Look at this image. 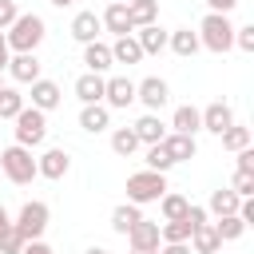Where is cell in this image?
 Returning <instances> with one entry per match:
<instances>
[{
  "mask_svg": "<svg viewBox=\"0 0 254 254\" xmlns=\"http://www.w3.org/2000/svg\"><path fill=\"white\" fill-rule=\"evenodd\" d=\"M238 155V171H250L254 175V147H242V151H234Z\"/></svg>",
  "mask_w": 254,
  "mask_h": 254,
  "instance_id": "cell-40",
  "label": "cell"
},
{
  "mask_svg": "<svg viewBox=\"0 0 254 254\" xmlns=\"http://www.w3.org/2000/svg\"><path fill=\"white\" fill-rule=\"evenodd\" d=\"M24 107V95L16 87H0V119H16Z\"/></svg>",
  "mask_w": 254,
  "mask_h": 254,
  "instance_id": "cell-34",
  "label": "cell"
},
{
  "mask_svg": "<svg viewBox=\"0 0 254 254\" xmlns=\"http://www.w3.org/2000/svg\"><path fill=\"white\" fill-rule=\"evenodd\" d=\"M131 36H135V44L143 48V56H159V52L167 48V32L159 28V20H155V24H143V28H135Z\"/></svg>",
  "mask_w": 254,
  "mask_h": 254,
  "instance_id": "cell-18",
  "label": "cell"
},
{
  "mask_svg": "<svg viewBox=\"0 0 254 254\" xmlns=\"http://www.w3.org/2000/svg\"><path fill=\"white\" fill-rule=\"evenodd\" d=\"M167 131H179V135H198V131H202V115H198V107H190V103L175 107V115H171V127H167Z\"/></svg>",
  "mask_w": 254,
  "mask_h": 254,
  "instance_id": "cell-21",
  "label": "cell"
},
{
  "mask_svg": "<svg viewBox=\"0 0 254 254\" xmlns=\"http://www.w3.org/2000/svg\"><path fill=\"white\" fill-rule=\"evenodd\" d=\"M187 206H190V198H187V194H179V190H171V187L159 194V210H163V218H183V214H187Z\"/></svg>",
  "mask_w": 254,
  "mask_h": 254,
  "instance_id": "cell-30",
  "label": "cell"
},
{
  "mask_svg": "<svg viewBox=\"0 0 254 254\" xmlns=\"http://www.w3.org/2000/svg\"><path fill=\"white\" fill-rule=\"evenodd\" d=\"M127 242H131V246H139V250H159V222L139 218V222L127 230Z\"/></svg>",
  "mask_w": 254,
  "mask_h": 254,
  "instance_id": "cell-22",
  "label": "cell"
},
{
  "mask_svg": "<svg viewBox=\"0 0 254 254\" xmlns=\"http://www.w3.org/2000/svg\"><path fill=\"white\" fill-rule=\"evenodd\" d=\"M0 179H4V171H0Z\"/></svg>",
  "mask_w": 254,
  "mask_h": 254,
  "instance_id": "cell-52",
  "label": "cell"
},
{
  "mask_svg": "<svg viewBox=\"0 0 254 254\" xmlns=\"http://www.w3.org/2000/svg\"><path fill=\"white\" fill-rule=\"evenodd\" d=\"M187 246H190L194 254H214V250H222V242H218V234H214V222H198V226L190 230Z\"/></svg>",
  "mask_w": 254,
  "mask_h": 254,
  "instance_id": "cell-23",
  "label": "cell"
},
{
  "mask_svg": "<svg viewBox=\"0 0 254 254\" xmlns=\"http://www.w3.org/2000/svg\"><path fill=\"white\" fill-rule=\"evenodd\" d=\"M198 115H202V131H210V135H222V131L234 123V107H230L226 99H214V103H206Z\"/></svg>",
  "mask_w": 254,
  "mask_h": 254,
  "instance_id": "cell-11",
  "label": "cell"
},
{
  "mask_svg": "<svg viewBox=\"0 0 254 254\" xmlns=\"http://www.w3.org/2000/svg\"><path fill=\"white\" fill-rule=\"evenodd\" d=\"M4 230H12V214L0 206V234H4Z\"/></svg>",
  "mask_w": 254,
  "mask_h": 254,
  "instance_id": "cell-45",
  "label": "cell"
},
{
  "mask_svg": "<svg viewBox=\"0 0 254 254\" xmlns=\"http://www.w3.org/2000/svg\"><path fill=\"white\" fill-rule=\"evenodd\" d=\"M52 4H56V8H67V4H75V0H52Z\"/></svg>",
  "mask_w": 254,
  "mask_h": 254,
  "instance_id": "cell-49",
  "label": "cell"
},
{
  "mask_svg": "<svg viewBox=\"0 0 254 254\" xmlns=\"http://www.w3.org/2000/svg\"><path fill=\"white\" fill-rule=\"evenodd\" d=\"M131 254H159V250H139V246H131Z\"/></svg>",
  "mask_w": 254,
  "mask_h": 254,
  "instance_id": "cell-48",
  "label": "cell"
},
{
  "mask_svg": "<svg viewBox=\"0 0 254 254\" xmlns=\"http://www.w3.org/2000/svg\"><path fill=\"white\" fill-rule=\"evenodd\" d=\"M16 16H20V8H16V0H0V32H4V28H8V24L16 20Z\"/></svg>",
  "mask_w": 254,
  "mask_h": 254,
  "instance_id": "cell-39",
  "label": "cell"
},
{
  "mask_svg": "<svg viewBox=\"0 0 254 254\" xmlns=\"http://www.w3.org/2000/svg\"><path fill=\"white\" fill-rule=\"evenodd\" d=\"M8 56H12V52H0V75H4V67H8Z\"/></svg>",
  "mask_w": 254,
  "mask_h": 254,
  "instance_id": "cell-47",
  "label": "cell"
},
{
  "mask_svg": "<svg viewBox=\"0 0 254 254\" xmlns=\"http://www.w3.org/2000/svg\"><path fill=\"white\" fill-rule=\"evenodd\" d=\"M159 143H163V151H167V159H171V163H187V159H194V155H198V143H194V135L167 131Z\"/></svg>",
  "mask_w": 254,
  "mask_h": 254,
  "instance_id": "cell-13",
  "label": "cell"
},
{
  "mask_svg": "<svg viewBox=\"0 0 254 254\" xmlns=\"http://www.w3.org/2000/svg\"><path fill=\"white\" fill-rule=\"evenodd\" d=\"M139 218H143V206H135V202H119V206L111 210V230H115V234H127Z\"/></svg>",
  "mask_w": 254,
  "mask_h": 254,
  "instance_id": "cell-27",
  "label": "cell"
},
{
  "mask_svg": "<svg viewBox=\"0 0 254 254\" xmlns=\"http://www.w3.org/2000/svg\"><path fill=\"white\" fill-rule=\"evenodd\" d=\"M238 202H242V194H234L230 187H218L214 194H210V202H206V214H238Z\"/></svg>",
  "mask_w": 254,
  "mask_h": 254,
  "instance_id": "cell-25",
  "label": "cell"
},
{
  "mask_svg": "<svg viewBox=\"0 0 254 254\" xmlns=\"http://www.w3.org/2000/svg\"><path fill=\"white\" fill-rule=\"evenodd\" d=\"M103 79L107 75H99V71H83L75 79V99L79 103H103Z\"/></svg>",
  "mask_w": 254,
  "mask_h": 254,
  "instance_id": "cell-20",
  "label": "cell"
},
{
  "mask_svg": "<svg viewBox=\"0 0 254 254\" xmlns=\"http://www.w3.org/2000/svg\"><path fill=\"white\" fill-rule=\"evenodd\" d=\"M0 171H4V179L16 183V187H28L32 179H40L36 159H32V147H20V143L4 147V155H0Z\"/></svg>",
  "mask_w": 254,
  "mask_h": 254,
  "instance_id": "cell-3",
  "label": "cell"
},
{
  "mask_svg": "<svg viewBox=\"0 0 254 254\" xmlns=\"http://www.w3.org/2000/svg\"><path fill=\"white\" fill-rule=\"evenodd\" d=\"M143 163H147L151 171H163V175H167V171L175 167V163L167 159V151H163V143H151V147H147V155H143Z\"/></svg>",
  "mask_w": 254,
  "mask_h": 254,
  "instance_id": "cell-35",
  "label": "cell"
},
{
  "mask_svg": "<svg viewBox=\"0 0 254 254\" xmlns=\"http://www.w3.org/2000/svg\"><path fill=\"white\" fill-rule=\"evenodd\" d=\"M127 16H131L135 28L155 24V20H159V0H127Z\"/></svg>",
  "mask_w": 254,
  "mask_h": 254,
  "instance_id": "cell-29",
  "label": "cell"
},
{
  "mask_svg": "<svg viewBox=\"0 0 254 254\" xmlns=\"http://www.w3.org/2000/svg\"><path fill=\"white\" fill-rule=\"evenodd\" d=\"M234 48H242V52H254V24H242V28H234Z\"/></svg>",
  "mask_w": 254,
  "mask_h": 254,
  "instance_id": "cell-38",
  "label": "cell"
},
{
  "mask_svg": "<svg viewBox=\"0 0 254 254\" xmlns=\"http://www.w3.org/2000/svg\"><path fill=\"white\" fill-rule=\"evenodd\" d=\"M83 64H87V71H107V67H115V60H111V44H99V40H91V44H83Z\"/></svg>",
  "mask_w": 254,
  "mask_h": 254,
  "instance_id": "cell-24",
  "label": "cell"
},
{
  "mask_svg": "<svg viewBox=\"0 0 254 254\" xmlns=\"http://www.w3.org/2000/svg\"><path fill=\"white\" fill-rule=\"evenodd\" d=\"M139 147H143V143L135 139V131H131V127H115V131H111V151H115V155L131 159V155H135Z\"/></svg>",
  "mask_w": 254,
  "mask_h": 254,
  "instance_id": "cell-32",
  "label": "cell"
},
{
  "mask_svg": "<svg viewBox=\"0 0 254 254\" xmlns=\"http://www.w3.org/2000/svg\"><path fill=\"white\" fill-rule=\"evenodd\" d=\"M167 48H171L179 60H190L202 44H198V32H190V28H175V32H167Z\"/></svg>",
  "mask_w": 254,
  "mask_h": 254,
  "instance_id": "cell-19",
  "label": "cell"
},
{
  "mask_svg": "<svg viewBox=\"0 0 254 254\" xmlns=\"http://www.w3.org/2000/svg\"><path fill=\"white\" fill-rule=\"evenodd\" d=\"M20 250H24V234H20L16 226L4 230V234H0V254H20Z\"/></svg>",
  "mask_w": 254,
  "mask_h": 254,
  "instance_id": "cell-36",
  "label": "cell"
},
{
  "mask_svg": "<svg viewBox=\"0 0 254 254\" xmlns=\"http://www.w3.org/2000/svg\"><path fill=\"white\" fill-rule=\"evenodd\" d=\"M159 254H194L187 242H159Z\"/></svg>",
  "mask_w": 254,
  "mask_h": 254,
  "instance_id": "cell-44",
  "label": "cell"
},
{
  "mask_svg": "<svg viewBox=\"0 0 254 254\" xmlns=\"http://www.w3.org/2000/svg\"><path fill=\"white\" fill-rule=\"evenodd\" d=\"M83 254H111V250H107V246H87Z\"/></svg>",
  "mask_w": 254,
  "mask_h": 254,
  "instance_id": "cell-46",
  "label": "cell"
},
{
  "mask_svg": "<svg viewBox=\"0 0 254 254\" xmlns=\"http://www.w3.org/2000/svg\"><path fill=\"white\" fill-rule=\"evenodd\" d=\"M135 99H139L147 111H163V107H167V99H171V87H167V79H163V75H147V79H139V83H135Z\"/></svg>",
  "mask_w": 254,
  "mask_h": 254,
  "instance_id": "cell-7",
  "label": "cell"
},
{
  "mask_svg": "<svg viewBox=\"0 0 254 254\" xmlns=\"http://www.w3.org/2000/svg\"><path fill=\"white\" fill-rule=\"evenodd\" d=\"M206 8H210V12H222V16H230V12L238 8V0H206Z\"/></svg>",
  "mask_w": 254,
  "mask_h": 254,
  "instance_id": "cell-43",
  "label": "cell"
},
{
  "mask_svg": "<svg viewBox=\"0 0 254 254\" xmlns=\"http://www.w3.org/2000/svg\"><path fill=\"white\" fill-rule=\"evenodd\" d=\"M12 123H16L12 135H16L20 147H40V143L48 139V111H40V107H28V103H24Z\"/></svg>",
  "mask_w": 254,
  "mask_h": 254,
  "instance_id": "cell-5",
  "label": "cell"
},
{
  "mask_svg": "<svg viewBox=\"0 0 254 254\" xmlns=\"http://www.w3.org/2000/svg\"><path fill=\"white\" fill-rule=\"evenodd\" d=\"M99 20H103V28H107L111 36H131V32H135V24H131V16H127V4H123V0H111V4L103 8V16H99Z\"/></svg>",
  "mask_w": 254,
  "mask_h": 254,
  "instance_id": "cell-14",
  "label": "cell"
},
{
  "mask_svg": "<svg viewBox=\"0 0 254 254\" xmlns=\"http://www.w3.org/2000/svg\"><path fill=\"white\" fill-rule=\"evenodd\" d=\"M99 32H103V20L95 12H75V20H71V40L75 44H91V40H99Z\"/></svg>",
  "mask_w": 254,
  "mask_h": 254,
  "instance_id": "cell-17",
  "label": "cell"
},
{
  "mask_svg": "<svg viewBox=\"0 0 254 254\" xmlns=\"http://www.w3.org/2000/svg\"><path fill=\"white\" fill-rule=\"evenodd\" d=\"M48 218H52L48 202L32 198V202H24V206H20V214L12 218V226L24 234V242H32V238H44V230H48Z\"/></svg>",
  "mask_w": 254,
  "mask_h": 254,
  "instance_id": "cell-6",
  "label": "cell"
},
{
  "mask_svg": "<svg viewBox=\"0 0 254 254\" xmlns=\"http://www.w3.org/2000/svg\"><path fill=\"white\" fill-rule=\"evenodd\" d=\"M103 103H107L111 111L131 107V103H135V79H127V75H111V79H103Z\"/></svg>",
  "mask_w": 254,
  "mask_h": 254,
  "instance_id": "cell-8",
  "label": "cell"
},
{
  "mask_svg": "<svg viewBox=\"0 0 254 254\" xmlns=\"http://www.w3.org/2000/svg\"><path fill=\"white\" fill-rule=\"evenodd\" d=\"M218 139H222V151H242V147H250V127L234 119V123H230Z\"/></svg>",
  "mask_w": 254,
  "mask_h": 254,
  "instance_id": "cell-31",
  "label": "cell"
},
{
  "mask_svg": "<svg viewBox=\"0 0 254 254\" xmlns=\"http://www.w3.org/2000/svg\"><path fill=\"white\" fill-rule=\"evenodd\" d=\"M131 131H135V139H139L143 147H151V143H159V139L167 135V123L159 119V111H147V115H139V119H135V127H131Z\"/></svg>",
  "mask_w": 254,
  "mask_h": 254,
  "instance_id": "cell-16",
  "label": "cell"
},
{
  "mask_svg": "<svg viewBox=\"0 0 254 254\" xmlns=\"http://www.w3.org/2000/svg\"><path fill=\"white\" fill-rule=\"evenodd\" d=\"M198 44H202L206 52H214V56L230 52V48H234V24H230V16L206 12L202 24H198Z\"/></svg>",
  "mask_w": 254,
  "mask_h": 254,
  "instance_id": "cell-2",
  "label": "cell"
},
{
  "mask_svg": "<svg viewBox=\"0 0 254 254\" xmlns=\"http://www.w3.org/2000/svg\"><path fill=\"white\" fill-rule=\"evenodd\" d=\"M111 60L131 67V64H139V60H143V48L135 44V36H115V44H111Z\"/></svg>",
  "mask_w": 254,
  "mask_h": 254,
  "instance_id": "cell-26",
  "label": "cell"
},
{
  "mask_svg": "<svg viewBox=\"0 0 254 254\" xmlns=\"http://www.w3.org/2000/svg\"><path fill=\"white\" fill-rule=\"evenodd\" d=\"M36 171H40V179H52V183H60V179L71 171V155H67L64 147H48V151L36 159Z\"/></svg>",
  "mask_w": 254,
  "mask_h": 254,
  "instance_id": "cell-9",
  "label": "cell"
},
{
  "mask_svg": "<svg viewBox=\"0 0 254 254\" xmlns=\"http://www.w3.org/2000/svg\"><path fill=\"white\" fill-rule=\"evenodd\" d=\"M0 52H8V40H4V32H0Z\"/></svg>",
  "mask_w": 254,
  "mask_h": 254,
  "instance_id": "cell-50",
  "label": "cell"
},
{
  "mask_svg": "<svg viewBox=\"0 0 254 254\" xmlns=\"http://www.w3.org/2000/svg\"><path fill=\"white\" fill-rule=\"evenodd\" d=\"M28 87H32V91H28V95H32V107H40V111H56V107L64 103V91H60L56 79H44V75H40V79H32Z\"/></svg>",
  "mask_w": 254,
  "mask_h": 254,
  "instance_id": "cell-10",
  "label": "cell"
},
{
  "mask_svg": "<svg viewBox=\"0 0 254 254\" xmlns=\"http://www.w3.org/2000/svg\"><path fill=\"white\" fill-rule=\"evenodd\" d=\"M214 254H222V250H214Z\"/></svg>",
  "mask_w": 254,
  "mask_h": 254,
  "instance_id": "cell-53",
  "label": "cell"
},
{
  "mask_svg": "<svg viewBox=\"0 0 254 254\" xmlns=\"http://www.w3.org/2000/svg\"><path fill=\"white\" fill-rule=\"evenodd\" d=\"M44 36H48V24H44V16H36V12H20V16L4 28L8 52H36V48L44 44Z\"/></svg>",
  "mask_w": 254,
  "mask_h": 254,
  "instance_id": "cell-1",
  "label": "cell"
},
{
  "mask_svg": "<svg viewBox=\"0 0 254 254\" xmlns=\"http://www.w3.org/2000/svg\"><path fill=\"white\" fill-rule=\"evenodd\" d=\"M123 4H127V0H123Z\"/></svg>",
  "mask_w": 254,
  "mask_h": 254,
  "instance_id": "cell-54",
  "label": "cell"
},
{
  "mask_svg": "<svg viewBox=\"0 0 254 254\" xmlns=\"http://www.w3.org/2000/svg\"><path fill=\"white\" fill-rule=\"evenodd\" d=\"M163 190H167V175H163V171L143 167V171L127 175V202H135V206L159 202V194H163Z\"/></svg>",
  "mask_w": 254,
  "mask_h": 254,
  "instance_id": "cell-4",
  "label": "cell"
},
{
  "mask_svg": "<svg viewBox=\"0 0 254 254\" xmlns=\"http://www.w3.org/2000/svg\"><path fill=\"white\" fill-rule=\"evenodd\" d=\"M4 71H8L16 83H32V79H40V60H36V52H12Z\"/></svg>",
  "mask_w": 254,
  "mask_h": 254,
  "instance_id": "cell-12",
  "label": "cell"
},
{
  "mask_svg": "<svg viewBox=\"0 0 254 254\" xmlns=\"http://www.w3.org/2000/svg\"><path fill=\"white\" fill-rule=\"evenodd\" d=\"M230 190H234V194H242V198H250V194H254V175H250V171H234Z\"/></svg>",
  "mask_w": 254,
  "mask_h": 254,
  "instance_id": "cell-37",
  "label": "cell"
},
{
  "mask_svg": "<svg viewBox=\"0 0 254 254\" xmlns=\"http://www.w3.org/2000/svg\"><path fill=\"white\" fill-rule=\"evenodd\" d=\"M238 218H242V222H246V226H250V222H254V194H250V198H242V202H238Z\"/></svg>",
  "mask_w": 254,
  "mask_h": 254,
  "instance_id": "cell-42",
  "label": "cell"
},
{
  "mask_svg": "<svg viewBox=\"0 0 254 254\" xmlns=\"http://www.w3.org/2000/svg\"><path fill=\"white\" fill-rule=\"evenodd\" d=\"M190 218L183 214V218H167V222H159V242H187L190 238Z\"/></svg>",
  "mask_w": 254,
  "mask_h": 254,
  "instance_id": "cell-28",
  "label": "cell"
},
{
  "mask_svg": "<svg viewBox=\"0 0 254 254\" xmlns=\"http://www.w3.org/2000/svg\"><path fill=\"white\" fill-rule=\"evenodd\" d=\"M214 234H218V242H234V238L246 234V222H242L238 214H222V218L214 222Z\"/></svg>",
  "mask_w": 254,
  "mask_h": 254,
  "instance_id": "cell-33",
  "label": "cell"
},
{
  "mask_svg": "<svg viewBox=\"0 0 254 254\" xmlns=\"http://www.w3.org/2000/svg\"><path fill=\"white\" fill-rule=\"evenodd\" d=\"M79 127H83L87 135L107 131V127H111V107H107V103H83V111H79Z\"/></svg>",
  "mask_w": 254,
  "mask_h": 254,
  "instance_id": "cell-15",
  "label": "cell"
},
{
  "mask_svg": "<svg viewBox=\"0 0 254 254\" xmlns=\"http://www.w3.org/2000/svg\"><path fill=\"white\" fill-rule=\"evenodd\" d=\"M0 87H4V79H0Z\"/></svg>",
  "mask_w": 254,
  "mask_h": 254,
  "instance_id": "cell-51",
  "label": "cell"
},
{
  "mask_svg": "<svg viewBox=\"0 0 254 254\" xmlns=\"http://www.w3.org/2000/svg\"><path fill=\"white\" fill-rule=\"evenodd\" d=\"M20 254H56V250H52L44 238H32V242H24V250H20Z\"/></svg>",
  "mask_w": 254,
  "mask_h": 254,
  "instance_id": "cell-41",
  "label": "cell"
}]
</instances>
